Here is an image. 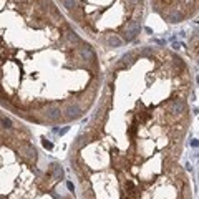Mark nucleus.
<instances>
[{
	"label": "nucleus",
	"mask_w": 199,
	"mask_h": 199,
	"mask_svg": "<svg viewBox=\"0 0 199 199\" xmlns=\"http://www.w3.org/2000/svg\"><path fill=\"white\" fill-rule=\"evenodd\" d=\"M75 23L91 35L119 37L131 42L141 32L144 0H56Z\"/></svg>",
	"instance_id": "obj_1"
},
{
	"label": "nucleus",
	"mask_w": 199,
	"mask_h": 199,
	"mask_svg": "<svg viewBox=\"0 0 199 199\" xmlns=\"http://www.w3.org/2000/svg\"><path fill=\"white\" fill-rule=\"evenodd\" d=\"M151 4L154 10L171 23L192 17L198 10V0H151Z\"/></svg>",
	"instance_id": "obj_2"
}]
</instances>
